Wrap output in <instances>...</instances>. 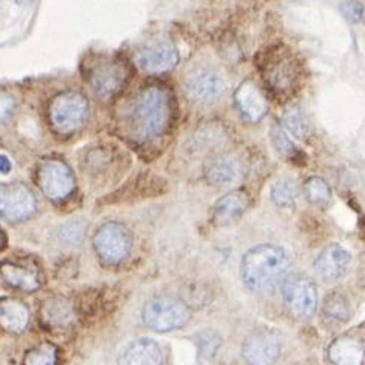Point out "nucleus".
<instances>
[{"mask_svg": "<svg viewBox=\"0 0 365 365\" xmlns=\"http://www.w3.org/2000/svg\"><path fill=\"white\" fill-rule=\"evenodd\" d=\"M284 125L291 135L299 140H305L309 135L308 121L297 106H291L287 109L284 114Z\"/></svg>", "mask_w": 365, "mask_h": 365, "instance_id": "5701e85b", "label": "nucleus"}, {"mask_svg": "<svg viewBox=\"0 0 365 365\" xmlns=\"http://www.w3.org/2000/svg\"><path fill=\"white\" fill-rule=\"evenodd\" d=\"M272 133V143L274 145V149L277 153H281L285 158L293 156L296 149H294V144L291 143V140L287 137V133L282 130V128H279L277 125H274L270 130Z\"/></svg>", "mask_w": 365, "mask_h": 365, "instance_id": "c756f323", "label": "nucleus"}, {"mask_svg": "<svg viewBox=\"0 0 365 365\" xmlns=\"http://www.w3.org/2000/svg\"><path fill=\"white\" fill-rule=\"evenodd\" d=\"M235 102L241 115L252 123H257L269 111V105H267L264 94L250 81L240 85L235 93Z\"/></svg>", "mask_w": 365, "mask_h": 365, "instance_id": "2eb2a0df", "label": "nucleus"}, {"mask_svg": "<svg viewBox=\"0 0 365 365\" xmlns=\"http://www.w3.org/2000/svg\"><path fill=\"white\" fill-rule=\"evenodd\" d=\"M11 170V163L6 156L0 155V175H8Z\"/></svg>", "mask_w": 365, "mask_h": 365, "instance_id": "473e14b6", "label": "nucleus"}, {"mask_svg": "<svg viewBox=\"0 0 365 365\" xmlns=\"http://www.w3.org/2000/svg\"><path fill=\"white\" fill-rule=\"evenodd\" d=\"M172 120V99L161 87H148L133 106V133L141 141L155 140L168 129Z\"/></svg>", "mask_w": 365, "mask_h": 365, "instance_id": "f03ea898", "label": "nucleus"}, {"mask_svg": "<svg viewBox=\"0 0 365 365\" xmlns=\"http://www.w3.org/2000/svg\"><path fill=\"white\" fill-rule=\"evenodd\" d=\"M361 20H364V23H365V8L362 9V14H361Z\"/></svg>", "mask_w": 365, "mask_h": 365, "instance_id": "f704fd0d", "label": "nucleus"}, {"mask_svg": "<svg viewBox=\"0 0 365 365\" xmlns=\"http://www.w3.org/2000/svg\"><path fill=\"white\" fill-rule=\"evenodd\" d=\"M307 197L314 205H324L331 199V188L320 178H311L305 185Z\"/></svg>", "mask_w": 365, "mask_h": 365, "instance_id": "cd10ccee", "label": "nucleus"}, {"mask_svg": "<svg viewBox=\"0 0 365 365\" xmlns=\"http://www.w3.org/2000/svg\"><path fill=\"white\" fill-rule=\"evenodd\" d=\"M40 319L51 329H67L75 322V308L66 297H48L41 305Z\"/></svg>", "mask_w": 365, "mask_h": 365, "instance_id": "dca6fc26", "label": "nucleus"}, {"mask_svg": "<svg viewBox=\"0 0 365 365\" xmlns=\"http://www.w3.org/2000/svg\"><path fill=\"white\" fill-rule=\"evenodd\" d=\"M350 253L339 245L327 246L314 262V270L323 281H336L341 279L350 269Z\"/></svg>", "mask_w": 365, "mask_h": 365, "instance_id": "ddd939ff", "label": "nucleus"}, {"mask_svg": "<svg viewBox=\"0 0 365 365\" xmlns=\"http://www.w3.org/2000/svg\"><path fill=\"white\" fill-rule=\"evenodd\" d=\"M16 102L9 94H0V123H4L5 120L11 117L14 113Z\"/></svg>", "mask_w": 365, "mask_h": 365, "instance_id": "7c9ffc66", "label": "nucleus"}, {"mask_svg": "<svg viewBox=\"0 0 365 365\" xmlns=\"http://www.w3.org/2000/svg\"><path fill=\"white\" fill-rule=\"evenodd\" d=\"M261 75L269 87L279 93H289L300 81V66L287 48H270L259 61Z\"/></svg>", "mask_w": 365, "mask_h": 365, "instance_id": "7ed1b4c3", "label": "nucleus"}, {"mask_svg": "<svg viewBox=\"0 0 365 365\" xmlns=\"http://www.w3.org/2000/svg\"><path fill=\"white\" fill-rule=\"evenodd\" d=\"M179 63V53L168 43H160L150 46L138 55V64L144 71L150 75H160L173 70Z\"/></svg>", "mask_w": 365, "mask_h": 365, "instance_id": "4468645a", "label": "nucleus"}, {"mask_svg": "<svg viewBox=\"0 0 365 365\" xmlns=\"http://www.w3.org/2000/svg\"><path fill=\"white\" fill-rule=\"evenodd\" d=\"M291 259L288 253L273 245L250 249L241 261V279L257 293H272L285 282Z\"/></svg>", "mask_w": 365, "mask_h": 365, "instance_id": "f257e3e1", "label": "nucleus"}, {"mask_svg": "<svg viewBox=\"0 0 365 365\" xmlns=\"http://www.w3.org/2000/svg\"><path fill=\"white\" fill-rule=\"evenodd\" d=\"M29 309L20 300L11 297L0 300V326L5 331L12 334L23 332L29 324Z\"/></svg>", "mask_w": 365, "mask_h": 365, "instance_id": "6ab92c4d", "label": "nucleus"}, {"mask_svg": "<svg viewBox=\"0 0 365 365\" xmlns=\"http://www.w3.org/2000/svg\"><path fill=\"white\" fill-rule=\"evenodd\" d=\"M327 356L332 365H362L364 346L356 338L339 336L329 346Z\"/></svg>", "mask_w": 365, "mask_h": 365, "instance_id": "a211bd4d", "label": "nucleus"}, {"mask_svg": "<svg viewBox=\"0 0 365 365\" xmlns=\"http://www.w3.org/2000/svg\"><path fill=\"white\" fill-rule=\"evenodd\" d=\"M0 276L9 287L24 291V293H34L41 285L36 272L12 262L0 264Z\"/></svg>", "mask_w": 365, "mask_h": 365, "instance_id": "aec40b11", "label": "nucleus"}, {"mask_svg": "<svg viewBox=\"0 0 365 365\" xmlns=\"http://www.w3.org/2000/svg\"><path fill=\"white\" fill-rule=\"evenodd\" d=\"M281 355V341L270 331L252 334L242 344V356L250 365H272Z\"/></svg>", "mask_w": 365, "mask_h": 365, "instance_id": "f8f14e48", "label": "nucleus"}, {"mask_svg": "<svg viewBox=\"0 0 365 365\" xmlns=\"http://www.w3.org/2000/svg\"><path fill=\"white\" fill-rule=\"evenodd\" d=\"M36 180L48 199L64 200L75 190V178L70 168L59 160H46L40 168Z\"/></svg>", "mask_w": 365, "mask_h": 365, "instance_id": "9d476101", "label": "nucleus"}, {"mask_svg": "<svg viewBox=\"0 0 365 365\" xmlns=\"http://www.w3.org/2000/svg\"><path fill=\"white\" fill-rule=\"evenodd\" d=\"M241 176V167L234 158H222L217 160L206 172V179L210 180L211 185L226 187L232 182L238 180Z\"/></svg>", "mask_w": 365, "mask_h": 365, "instance_id": "4be33fe9", "label": "nucleus"}, {"mask_svg": "<svg viewBox=\"0 0 365 365\" xmlns=\"http://www.w3.org/2000/svg\"><path fill=\"white\" fill-rule=\"evenodd\" d=\"M362 6L358 4H349L347 6H344V12L347 16H350L351 21H358L361 20V14H362Z\"/></svg>", "mask_w": 365, "mask_h": 365, "instance_id": "2f4dec72", "label": "nucleus"}, {"mask_svg": "<svg viewBox=\"0 0 365 365\" xmlns=\"http://www.w3.org/2000/svg\"><path fill=\"white\" fill-rule=\"evenodd\" d=\"M120 365H163L161 347L150 338H140L125 349Z\"/></svg>", "mask_w": 365, "mask_h": 365, "instance_id": "f3484780", "label": "nucleus"}, {"mask_svg": "<svg viewBox=\"0 0 365 365\" xmlns=\"http://www.w3.org/2000/svg\"><path fill=\"white\" fill-rule=\"evenodd\" d=\"M349 305L347 300L341 296H332L326 300L324 305V317L329 323L338 324L344 323L349 319Z\"/></svg>", "mask_w": 365, "mask_h": 365, "instance_id": "bb28decb", "label": "nucleus"}, {"mask_svg": "<svg viewBox=\"0 0 365 365\" xmlns=\"http://www.w3.org/2000/svg\"><path fill=\"white\" fill-rule=\"evenodd\" d=\"M5 246H6V237H5V234H4L2 227H0V250H2Z\"/></svg>", "mask_w": 365, "mask_h": 365, "instance_id": "72a5a7b5", "label": "nucleus"}, {"mask_svg": "<svg viewBox=\"0 0 365 365\" xmlns=\"http://www.w3.org/2000/svg\"><path fill=\"white\" fill-rule=\"evenodd\" d=\"M284 302L288 312L299 320H308L317 311V287L309 277L293 276L284 282Z\"/></svg>", "mask_w": 365, "mask_h": 365, "instance_id": "423d86ee", "label": "nucleus"}, {"mask_svg": "<svg viewBox=\"0 0 365 365\" xmlns=\"http://www.w3.org/2000/svg\"><path fill=\"white\" fill-rule=\"evenodd\" d=\"M94 249L106 264H120L125 261L132 249V235L120 223L103 225L94 237Z\"/></svg>", "mask_w": 365, "mask_h": 365, "instance_id": "0eeeda50", "label": "nucleus"}, {"mask_svg": "<svg viewBox=\"0 0 365 365\" xmlns=\"http://www.w3.org/2000/svg\"><path fill=\"white\" fill-rule=\"evenodd\" d=\"M16 2H17V4H21V2H23V0H16Z\"/></svg>", "mask_w": 365, "mask_h": 365, "instance_id": "c9c22d12", "label": "nucleus"}, {"mask_svg": "<svg viewBox=\"0 0 365 365\" xmlns=\"http://www.w3.org/2000/svg\"><path fill=\"white\" fill-rule=\"evenodd\" d=\"M88 117V101L79 93L59 94L51 105V121L58 133L79 130Z\"/></svg>", "mask_w": 365, "mask_h": 365, "instance_id": "39448f33", "label": "nucleus"}, {"mask_svg": "<svg viewBox=\"0 0 365 365\" xmlns=\"http://www.w3.org/2000/svg\"><path fill=\"white\" fill-rule=\"evenodd\" d=\"M85 222L82 220H71L59 229V238L64 245L68 246H79L85 238Z\"/></svg>", "mask_w": 365, "mask_h": 365, "instance_id": "c85d7f7f", "label": "nucleus"}, {"mask_svg": "<svg viewBox=\"0 0 365 365\" xmlns=\"http://www.w3.org/2000/svg\"><path fill=\"white\" fill-rule=\"evenodd\" d=\"M194 341L197 344L199 355L205 359L212 358L218 349L222 346V336L218 335L215 331H202L196 336H194Z\"/></svg>", "mask_w": 365, "mask_h": 365, "instance_id": "a878e982", "label": "nucleus"}, {"mask_svg": "<svg viewBox=\"0 0 365 365\" xmlns=\"http://www.w3.org/2000/svg\"><path fill=\"white\" fill-rule=\"evenodd\" d=\"M190 99L199 105L215 103L225 94L226 82L220 71L210 66L194 68L185 81Z\"/></svg>", "mask_w": 365, "mask_h": 365, "instance_id": "6e6552de", "label": "nucleus"}, {"mask_svg": "<svg viewBox=\"0 0 365 365\" xmlns=\"http://www.w3.org/2000/svg\"><path fill=\"white\" fill-rule=\"evenodd\" d=\"M58 350L52 343H41L24 355L23 365H55Z\"/></svg>", "mask_w": 365, "mask_h": 365, "instance_id": "393cba45", "label": "nucleus"}, {"mask_svg": "<svg viewBox=\"0 0 365 365\" xmlns=\"http://www.w3.org/2000/svg\"><path fill=\"white\" fill-rule=\"evenodd\" d=\"M191 319V311L180 299L161 296L150 299L143 308V323L152 331L168 332L184 327Z\"/></svg>", "mask_w": 365, "mask_h": 365, "instance_id": "20e7f679", "label": "nucleus"}, {"mask_svg": "<svg viewBox=\"0 0 365 365\" xmlns=\"http://www.w3.org/2000/svg\"><path fill=\"white\" fill-rule=\"evenodd\" d=\"M299 196L297 184L293 179H279L272 188V199L279 206H291Z\"/></svg>", "mask_w": 365, "mask_h": 365, "instance_id": "b1692460", "label": "nucleus"}, {"mask_svg": "<svg viewBox=\"0 0 365 365\" xmlns=\"http://www.w3.org/2000/svg\"><path fill=\"white\" fill-rule=\"evenodd\" d=\"M128 79V70L126 67L117 63V61H105V63L97 64L88 73V81L93 91L108 99L117 94Z\"/></svg>", "mask_w": 365, "mask_h": 365, "instance_id": "9b49d317", "label": "nucleus"}, {"mask_svg": "<svg viewBox=\"0 0 365 365\" xmlns=\"http://www.w3.org/2000/svg\"><path fill=\"white\" fill-rule=\"evenodd\" d=\"M36 210V199L24 184L0 185V218L17 223L26 220Z\"/></svg>", "mask_w": 365, "mask_h": 365, "instance_id": "1a4fd4ad", "label": "nucleus"}, {"mask_svg": "<svg viewBox=\"0 0 365 365\" xmlns=\"http://www.w3.org/2000/svg\"><path fill=\"white\" fill-rule=\"evenodd\" d=\"M249 205V200L245 192L234 191L226 194L215 203L214 208V220L218 226H226L235 222L238 217L242 215Z\"/></svg>", "mask_w": 365, "mask_h": 365, "instance_id": "412c9836", "label": "nucleus"}]
</instances>
